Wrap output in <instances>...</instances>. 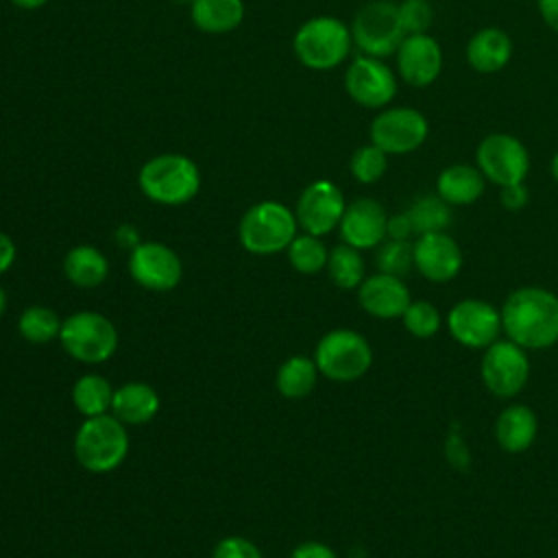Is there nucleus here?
I'll return each instance as SVG.
<instances>
[{"mask_svg": "<svg viewBox=\"0 0 558 558\" xmlns=\"http://www.w3.org/2000/svg\"><path fill=\"white\" fill-rule=\"evenodd\" d=\"M192 24L209 35H225L235 31L244 20L242 0H194L190 4Z\"/></svg>", "mask_w": 558, "mask_h": 558, "instance_id": "obj_25", "label": "nucleus"}, {"mask_svg": "<svg viewBox=\"0 0 558 558\" xmlns=\"http://www.w3.org/2000/svg\"><path fill=\"white\" fill-rule=\"evenodd\" d=\"M344 87L353 102L366 109H381L397 94V76L381 59L362 54L349 65Z\"/></svg>", "mask_w": 558, "mask_h": 558, "instance_id": "obj_15", "label": "nucleus"}, {"mask_svg": "<svg viewBox=\"0 0 558 558\" xmlns=\"http://www.w3.org/2000/svg\"><path fill=\"white\" fill-rule=\"evenodd\" d=\"M172 2H174V4H192L194 0H172Z\"/></svg>", "mask_w": 558, "mask_h": 558, "instance_id": "obj_46", "label": "nucleus"}, {"mask_svg": "<svg viewBox=\"0 0 558 558\" xmlns=\"http://www.w3.org/2000/svg\"><path fill=\"white\" fill-rule=\"evenodd\" d=\"M408 216L412 220L414 233H436L445 231L451 225V209L449 203H445L438 194L436 196H423L412 203L408 209Z\"/></svg>", "mask_w": 558, "mask_h": 558, "instance_id": "obj_31", "label": "nucleus"}, {"mask_svg": "<svg viewBox=\"0 0 558 558\" xmlns=\"http://www.w3.org/2000/svg\"><path fill=\"white\" fill-rule=\"evenodd\" d=\"M386 225L388 214L381 203H377L375 198H357L347 205L338 229L344 244L364 251L375 248L384 242Z\"/></svg>", "mask_w": 558, "mask_h": 558, "instance_id": "obj_17", "label": "nucleus"}, {"mask_svg": "<svg viewBox=\"0 0 558 558\" xmlns=\"http://www.w3.org/2000/svg\"><path fill=\"white\" fill-rule=\"evenodd\" d=\"M113 386L107 377L96 375V373H85L81 375L74 386H72V403L78 414L85 418L89 416H100L111 412V401H113Z\"/></svg>", "mask_w": 558, "mask_h": 558, "instance_id": "obj_26", "label": "nucleus"}, {"mask_svg": "<svg viewBox=\"0 0 558 558\" xmlns=\"http://www.w3.org/2000/svg\"><path fill=\"white\" fill-rule=\"evenodd\" d=\"M314 362L323 377L347 384L368 373L373 349L368 340L353 329H331L318 340Z\"/></svg>", "mask_w": 558, "mask_h": 558, "instance_id": "obj_7", "label": "nucleus"}, {"mask_svg": "<svg viewBox=\"0 0 558 558\" xmlns=\"http://www.w3.org/2000/svg\"><path fill=\"white\" fill-rule=\"evenodd\" d=\"M63 320L52 307L31 305L17 318V333L31 344H48L59 340Z\"/></svg>", "mask_w": 558, "mask_h": 558, "instance_id": "obj_28", "label": "nucleus"}, {"mask_svg": "<svg viewBox=\"0 0 558 558\" xmlns=\"http://www.w3.org/2000/svg\"><path fill=\"white\" fill-rule=\"evenodd\" d=\"M351 28L331 15L310 17L299 26L292 39L296 59L310 70H331L340 65L351 50Z\"/></svg>", "mask_w": 558, "mask_h": 558, "instance_id": "obj_5", "label": "nucleus"}, {"mask_svg": "<svg viewBox=\"0 0 558 558\" xmlns=\"http://www.w3.org/2000/svg\"><path fill=\"white\" fill-rule=\"evenodd\" d=\"M161 399L157 390L146 381H126L113 390L111 414L126 427L144 425L159 412Z\"/></svg>", "mask_w": 558, "mask_h": 558, "instance_id": "obj_20", "label": "nucleus"}, {"mask_svg": "<svg viewBox=\"0 0 558 558\" xmlns=\"http://www.w3.org/2000/svg\"><path fill=\"white\" fill-rule=\"evenodd\" d=\"M290 558H338L336 551L327 545V543H320V541H305V543H299Z\"/></svg>", "mask_w": 558, "mask_h": 558, "instance_id": "obj_37", "label": "nucleus"}, {"mask_svg": "<svg viewBox=\"0 0 558 558\" xmlns=\"http://www.w3.org/2000/svg\"><path fill=\"white\" fill-rule=\"evenodd\" d=\"M286 253H288L290 266L301 275H316L323 268H327L329 251L318 235H312L305 231L301 235H294Z\"/></svg>", "mask_w": 558, "mask_h": 558, "instance_id": "obj_30", "label": "nucleus"}, {"mask_svg": "<svg viewBox=\"0 0 558 558\" xmlns=\"http://www.w3.org/2000/svg\"><path fill=\"white\" fill-rule=\"evenodd\" d=\"M447 329L469 349H486L499 340L501 312L482 299H462L447 314Z\"/></svg>", "mask_w": 558, "mask_h": 558, "instance_id": "obj_13", "label": "nucleus"}, {"mask_svg": "<svg viewBox=\"0 0 558 558\" xmlns=\"http://www.w3.org/2000/svg\"><path fill=\"white\" fill-rule=\"evenodd\" d=\"M551 177L558 181V153L551 157Z\"/></svg>", "mask_w": 558, "mask_h": 558, "instance_id": "obj_45", "label": "nucleus"}, {"mask_svg": "<svg viewBox=\"0 0 558 558\" xmlns=\"http://www.w3.org/2000/svg\"><path fill=\"white\" fill-rule=\"evenodd\" d=\"M486 179L480 168L466 163L447 166L436 181L438 196L449 205H471L484 194Z\"/></svg>", "mask_w": 558, "mask_h": 558, "instance_id": "obj_24", "label": "nucleus"}, {"mask_svg": "<svg viewBox=\"0 0 558 558\" xmlns=\"http://www.w3.org/2000/svg\"><path fill=\"white\" fill-rule=\"evenodd\" d=\"M375 262L379 272L403 277L414 266V248L408 240H388L379 244Z\"/></svg>", "mask_w": 558, "mask_h": 558, "instance_id": "obj_34", "label": "nucleus"}, {"mask_svg": "<svg viewBox=\"0 0 558 558\" xmlns=\"http://www.w3.org/2000/svg\"><path fill=\"white\" fill-rule=\"evenodd\" d=\"M427 120L418 109L390 107L384 109L368 129L371 144L386 155H405L416 150L427 140Z\"/></svg>", "mask_w": 558, "mask_h": 558, "instance_id": "obj_11", "label": "nucleus"}, {"mask_svg": "<svg viewBox=\"0 0 558 558\" xmlns=\"http://www.w3.org/2000/svg\"><path fill=\"white\" fill-rule=\"evenodd\" d=\"M344 209L347 203L340 187L327 179H320L301 192L294 216L305 233L323 238L340 225Z\"/></svg>", "mask_w": 558, "mask_h": 558, "instance_id": "obj_14", "label": "nucleus"}, {"mask_svg": "<svg viewBox=\"0 0 558 558\" xmlns=\"http://www.w3.org/2000/svg\"><path fill=\"white\" fill-rule=\"evenodd\" d=\"M399 22L405 35L425 33L432 26V7L427 0H403L399 4Z\"/></svg>", "mask_w": 558, "mask_h": 558, "instance_id": "obj_35", "label": "nucleus"}, {"mask_svg": "<svg viewBox=\"0 0 558 558\" xmlns=\"http://www.w3.org/2000/svg\"><path fill=\"white\" fill-rule=\"evenodd\" d=\"M355 46L368 57H388L397 52L405 33L399 22V4L390 0H373L364 4L351 24Z\"/></svg>", "mask_w": 558, "mask_h": 558, "instance_id": "obj_8", "label": "nucleus"}, {"mask_svg": "<svg viewBox=\"0 0 558 558\" xmlns=\"http://www.w3.org/2000/svg\"><path fill=\"white\" fill-rule=\"evenodd\" d=\"M401 320H403L405 331L412 333L414 338H421V340L432 338L440 329V325H442L438 310L429 301H423V299L421 301H412L408 305V310L403 312Z\"/></svg>", "mask_w": 558, "mask_h": 558, "instance_id": "obj_33", "label": "nucleus"}, {"mask_svg": "<svg viewBox=\"0 0 558 558\" xmlns=\"http://www.w3.org/2000/svg\"><path fill=\"white\" fill-rule=\"evenodd\" d=\"M412 248L416 270L434 283L451 281L462 268V251L458 242L445 231L418 235Z\"/></svg>", "mask_w": 558, "mask_h": 558, "instance_id": "obj_18", "label": "nucleus"}, {"mask_svg": "<svg viewBox=\"0 0 558 558\" xmlns=\"http://www.w3.org/2000/svg\"><path fill=\"white\" fill-rule=\"evenodd\" d=\"M414 233V227H412V220L405 214H395L388 218V225H386V238L390 240H408L410 235Z\"/></svg>", "mask_w": 558, "mask_h": 558, "instance_id": "obj_39", "label": "nucleus"}, {"mask_svg": "<svg viewBox=\"0 0 558 558\" xmlns=\"http://www.w3.org/2000/svg\"><path fill=\"white\" fill-rule=\"evenodd\" d=\"M538 11L545 24L558 33V0H538Z\"/></svg>", "mask_w": 558, "mask_h": 558, "instance_id": "obj_41", "label": "nucleus"}, {"mask_svg": "<svg viewBox=\"0 0 558 558\" xmlns=\"http://www.w3.org/2000/svg\"><path fill=\"white\" fill-rule=\"evenodd\" d=\"M360 307L375 318H401L412 303L408 286L397 275L375 272L357 286Z\"/></svg>", "mask_w": 558, "mask_h": 558, "instance_id": "obj_19", "label": "nucleus"}, {"mask_svg": "<svg viewBox=\"0 0 558 558\" xmlns=\"http://www.w3.org/2000/svg\"><path fill=\"white\" fill-rule=\"evenodd\" d=\"M4 310H7V292H4L2 286H0V316L4 314Z\"/></svg>", "mask_w": 558, "mask_h": 558, "instance_id": "obj_44", "label": "nucleus"}, {"mask_svg": "<svg viewBox=\"0 0 558 558\" xmlns=\"http://www.w3.org/2000/svg\"><path fill=\"white\" fill-rule=\"evenodd\" d=\"M15 255H17V248H15V242L4 233L0 231V277L11 270L13 262H15Z\"/></svg>", "mask_w": 558, "mask_h": 558, "instance_id": "obj_40", "label": "nucleus"}, {"mask_svg": "<svg viewBox=\"0 0 558 558\" xmlns=\"http://www.w3.org/2000/svg\"><path fill=\"white\" fill-rule=\"evenodd\" d=\"M65 279L83 290L98 288L109 275V259L105 253L92 244L72 246L63 257Z\"/></svg>", "mask_w": 558, "mask_h": 558, "instance_id": "obj_23", "label": "nucleus"}, {"mask_svg": "<svg viewBox=\"0 0 558 558\" xmlns=\"http://www.w3.org/2000/svg\"><path fill=\"white\" fill-rule=\"evenodd\" d=\"M499 201L506 209L510 211H519L521 207H525L527 203V190L523 183H514V185H504L499 192Z\"/></svg>", "mask_w": 558, "mask_h": 558, "instance_id": "obj_38", "label": "nucleus"}, {"mask_svg": "<svg viewBox=\"0 0 558 558\" xmlns=\"http://www.w3.org/2000/svg\"><path fill=\"white\" fill-rule=\"evenodd\" d=\"M129 272L150 292H170L183 279V262L168 244L148 240L129 251Z\"/></svg>", "mask_w": 558, "mask_h": 558, "instance_id": "obj_12", "label": "nucleus"}, {"mask_svg": "<svg viewBox=\"0 0 558 558\" xmlns=\"http://www.w3.org/2000/svg\"><path fill=\"white\" fill-rule=\"evenodd\" d=\"M59 342L76 362L102 364L118 351V329L105 314L81 310L63 318Z\"/></svg>", "mask_w": 558, "mask_h": 558, "instance_id": "obj_6", "label": "nucleus"}, {"mask_svg": "<svg viewBox=\"0 0 558 558\" xmlns=\"http://www.w3.org/2000/svg\"><path fill=\"white\" fill-rule=\"evenodd\" d=\"M442 68L440 44L425 35H405L397 48L399 76L412 87H427L436 81Z\"/></svg>", "mask_w": 558, "mask_h": 558, "instance_id": "obj_16", "label": "nucleus"}, {"mask_svg": "<svg viewBox=\"0 0 558 558\" xmlns=\"http://www.w3.org/2000/svg\"><path fill=\"white\" fill-rule=\"evenodd\" d=\"M477 168L490 183L504 187L523 183L530 155L521 140L508 133H490L477 146Z\"/></svg>", "mask_w": 558, "mask_h": 558, "instance_id": "obj_10", "label": "nucleus"}, {"mask_svg": "<svg viewBox=\"0 0 558 558\" xmlns=\"http://www.w3.org/2000/svg\"><path fill=\"white\" fill-rule=\"evenodd\" d=\"M512 54V41L501 28H482L477 31L466 46V61L480 74L499 72Z\"/></svg>", "mask_w": 558, "mask_h": 558, "instance_id": "obj_22", "label": "nucleus"}, {"mask_svg": "<svg viewBox=\"0 0 558 558\" xmlns=\"http://www.w3.org/2000/svg\"><path fill=\"white\" fill-rule=\"evenodd\" d=\"M11 4L20 7V9H26V11H33V9H39L44 7L48 0H9Z\"/></svg>", "mask_w": 558, "mask_h": 558, "instance_id": "obj_43", "label": "nucleus"}, {"mask_svg": "<svg viewBox=\"0 0 558 558\" xmlns=\"http://www.w3.org/2000/svg\"><path fill=\"white\" fill-rule=\"evenodd\" d=\"M299 229L294 211L279 201H259L251 205L238 225V238L244 251L266 257L290 246Z\"/></svg>", "mask_w": 558, "mask_h": 558, "instance_id": "obj_4", "label": "nucleus"}, {"mask_svg": "<svg viewBox=\"0 0 558 558\" xmlns=\"http://www.w3.org/2000/svg\"><path fill=\"white\" fill-rule=\"evenodd\" d=\"M538 434V418L530 405L514 403L501 410L495 423V438L508 453H521L530 449Z\"/></svg>", "mask_w": 558, "mask_h": 558, "instance_id": "obj_21", "label": "nucleus"}, {"mask_svg": "<svg viewBox=\"0 0 558 558\" xmlns=\"http://www.w3.org/2000/svg\"><path fill=\"white\" fill-rule=\"evenodd\" d=\"M129 427L111 412L89 416L74 436V458L89 473H109L129 456Z\"/></svg>", "mask_w": 558, "mask_h": 558, "instance_id": "obj_3", "label": "nucleus"}, {"mask_svg": "<svg viewBox=\"0 0 558 558\" xmlns=\"http://www.w3.org/2000/svg\"><path fill=\"white\" fill-rule=\"evenodd\" d=\"M480 375L488 392L510 399L523 390L530 377V360L523 347L512 340H495L484 349Z\"/></svg>", "mask_w": 558, "mask_h": 558, "instance_id": "obj_9", "label": "nucleus"}, {"mask_svg": "<svg viewBox=\"0 0 558 558\" xmlns=\"http://www.w3.org/2000/svg\"><path fill=\"white\" fill-rule=\"evenodd\" d=\"M327 272L336 288L353 290L364 281V257L357 248L342 242L329 251Z\"/></svg>", "mask_w": 558, "mask_h": 558, "instance_id": "obj_29", "label": "nucleus"}, {"mask_svg": "<svg viewBox=\"0 0 558 558\" xmlns=\"http://www.w3.org/2000/svg\"><path fill=\"white\" fill-rule=\"evenodd\" d=\"M318 366L314 357L305 355H292L286 362H281L275 384L281 397L286 399H303L307 397L318 381Z\"/></svg>", "mask_w": 558, "mask_h": 558, "instance_id": "obj_27", "label": "nucleus"}, {"mask_svg": "<svg viewBox=\"0 0 558 558\" xmlns=\"http://www.w3.org/2000/svg\"><path fill=\"white\" fill-rule=\"evenodd\" d=\"M211 558H264V554L244 536H225L216 543Z\"/></svg>", "mask_w": 558, "mask_h": 558, "instance_id": "obj_36", "label": "nucleus"}, {"mask_svg": "<svg viewBox=\"0 0 558 558\" xmlns=\"http://www.w3.org/2000/svg\"><path fill=\"white\" fill-rule=\"evenodd\" d=\"M116 240H118L120 246H124V248H129V251H133V248L140 244V235H137L135 227H131V225H122V227L116 231Z\"/></svg>", "mask_w": 558, "mask_h": 558, "instance_id": "obj_42", "label": "nucleus"}, {"mask_svg": "<svg viewBox=\"0 0 558 558\" xmlns=\"http://www.w3.org/2000/svg\"><path fill=\"white\" fill-rule=\"evenodd\" d=\"M142 194L157 205H185L201 190L198 166L181 153H163L148 159L137 172Z\"/></svg>", "mask_w": 558, "mask_h": 558, "instance_id": "obj_2", "label": "nucleus"}, {"mask_svg": "<svg viewBox=\"0 0 558 558\" xmlns=\"http://www.w3.org/2000/svg\"><path fill=\"white\" fill-rule=\"evenodd\" d=\"M386 166H388V157L375 144L360 146L349 159V170H351L353 179L357 183H364V185H371V183L379 181L386 172Z\"/></svg>", "mask_w": 558, "mask_h": 558, "instance_id": "obj_32", "label": "nucleus"}, {"mask_svg": "<svg viewBox=\"0 0 558 558\" xmlns=\"http://www.w3.org/2000/svg\"><path fill=\"white\" fill-rule=\"evenodd\" d=\"M501 329L523 349H547L558 342V296L538 286L510 292L501 305Z\"/></svg>", "mask_w": 558, "mask_h": 558, "instance_id": "obj_1", "label": "nucleus"}]
</instances>
